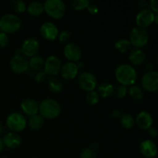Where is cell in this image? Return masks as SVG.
Returning a JSON list of instances; mask_svg holds the SVG:
<instances>
[{
  "label": "cell",
  "instance_id": "cell-1",
  "mask_svg": "<svg viewBox=\"0 0 158 158\" xmlns=\"http://www.w3.org/2000/svg\"><path fill=\"white\" fill-rule=\"evenodd\" d=\"M115 77L120 85L127 87L133 86L136 83L137 73L134 66L127 63H123L116 68Z\"/></svg>",
  "mask_w": 158,
  "mask_h": 158
},
{
  "label": "cell",
  "instance_id": "cell-2",
  "mask_svg": "<svg viewBox=\"0 0 158 158\" xmlns=\"http://www.w3.org/2000/svg\"><path fill=\"white\" fill-rule=\"evenodd\" d=\"M39 113L46 120L56 119L61 113V106L57 100L52 98H46L39 104Z\"/></svg>",
  "mask_w": 158,
  "mask_h": 158
},
{
  "label": "cell",
  "instance_id": "cell-3",
  "mask_svg": "<svg viewBox=\"0 0 158 158\" xmlns=\"http://www.w3.org/2000/svg\"><path fill=\"white\" fill-rule=\"evenodd\" d=\"M21 19L15 14L6 13L0 18V32L12 34L19 31L21 28Z\"/></svg>",
  "mask_w": 158,
  "mask_h": 158
},
{
  "label": "cell",
  "instance_id": "cell-4",
  "mask_svg": "<svg viewBox=\"0 0 158 158\" xmlns=\"http://www.w3.org/2000/svg\"><path fill=\"white\" fill-rule=\"evenodd\" d=\"M43 6L44 12L54 19H60L66 14V5L62 0H46Z\"/></svg>",
  "mask_w": 158,
  "mask_h": 158
},
{
  "label": "cell",
  "instance_id": "cell-5",
  "mask_svg": "<svg viewBox=\"0 0 158 158\" xmlns=\"http://www.w3.org/2000/svg\"><path fill=\"white\" fill-rule=\"evenodd\" d=\"M129 41L131 46L136 49H141L147 46L149 42V34L145 29L134 27L131 29L129 35Z\"/></svg>",
  "mask_w": 158,
  "mask_h": 158
},
{
  "label": "cell",
  "instance_id": "cell-6",
  "mask_svg": "<svg viewBox=\"0 0 158 158\" xmlns=\"http://www.w3.org/2000/svg\"><path fill=\"white\" fill-rule=\"evenodd\" d=\"M6 126L12 132L18 134L24 131L27 125V120L22 114L18 112L11 113L8 115L6 120Z\"/></svg>",
  "mask_w": 158,
  "mask_h": 158
},
{
  "label": "cell",
  "instance_id": "cell-7",
  "mask_svg": "<svg viewBox=\"0 0 158 158\" xmlns=\"http://www.w3.org/2000/svg\"><path fill=\"white\" fill-rule=\"evenodd\" d=\"M77 83L79 86L86 93L95 90L97 86V79L94 73L84 71L77 77Z\"/></svg>",
  "mask_w": 158,
  "mask_h": 158
},
{
  "label": "cell",
  "instance_id": "cell-8",
  "mask_svg": "<svg viewBox=\"0 0 158 158\" xmlns=\"http://www.w3.org/2000/svg\"><path fill=\"white\" fill-rule=\"evenodd\" d=\"M62 67L61 60L55 55H50L44 60L43 71L47 77H56L60 74Z\"/></svg>",
  "mask_w": 158,
  "mask_h": 158
},
{
  "label": "cell",
  "instance_id": "cell-9",
  "mask_svg": "<svg viewBox=\"0 0 158 158\" xmlns=\"http://www.w3.org/2000/svg\"><path fill=\"white\" fill-rule=\"evenodd\" d=\"M141 88L148 92L154 93L158 89V73L147 71L141 77Z\"/></svg>",
  "mask_w": 158,
  "mask_h": 158
},
{
  "label": "cell",
  "instance_id": "cell-10",
  "mask_svg": "<svg viewBox=\"0 0 158 158\" xmlns=\"http://www.w3.org/2000/svg\"><path fill=\"white\" fill-rule=\"evenodd\" d=\"M155 15L156 14L154 13L150 9H142L136 15L135 21L137 26L146 29L154 23Z\"/></svg>",
  "mask_w": 158,
  "mask_h": 158
},
{
  "label": "cell",
  "instance_id": "cell-11",
  "mask_svg": "<svg viewBox=\"0 0 158 158\" xmlns=\"http://www.w3.org/2000/svg\"><path fill=\"white\" fill-rule=\"evenodd\" d=\"M9 67L14 73H24L29 69V60L22 54L14 55L9 62Z\"/></svg>",
  "mask_w": 158,
  "mask_h": 158
},
{
  "label": "cell",
  "instance_id": "cell-12",
  "mask_svg": "<svg viewBox=\"0 0 158 158\" xmlns=\"http://www.w3.org/2000/svg\"><path fill=\"white\" fill-rule=\"evenodd\" d=\"M40 48V46L38 40L34 38H28L23 43V45L20 48V51H21L22 55L26 56V58L27 57L31 58L37 55Z\"/></svg>",
  "mask_w": 158,
  "mask_h": 158
},
{
  "label": "cell",
  "instance_id": "cell-13",
  "mask_svg": "<svg viewBox=\"0 0 158 158\" xmlns=\"http://www.w3.org/2000/svg\"><path fill=\"white\" fill-rule=\"evenodd\" d=\"M63 55L67 59L68 62L77 63V62H79L81 59V48L74 43H66L63 48Z\"/></svg>",
  "mask_w": 158,
  "mask_h": 158
},
{
  "label": "cell",
  "instance_id": "cell-14",
  "mask_svg": "<svg viewBox=\"0 0 158 158\" xmlns=\"http://www.w3.org/2000/svg\"><path fill=\"white\" fill-rule=\"evenodd\" d=\"M58 28L52 22H45L40 26V34L47 41H54L58 38Z\"/></svg>",
  "mask_w": 158,
  "mask_h": 158
},
{
  "label": "cell",
  "instance_id": "cell-15",
  "mask_svg": "<svg viewBox=\"0 0 158 158\" xmlns=\"http://www.w3.org/2000/svg\"><path fill=\"white\" fill-rule=\"evenodd\" d=\"M60 73L61 74V77L64 80L70 81L78 77L79 68L76 63L66 62L64 64H62Z\"/></svg>",
  "mask_w": 158,
  "mask_h": 158
},
{
  "label": "cell",
  "instance_id": "cell-16",
  "mask_svg": "<svg viewBox=\"0 0 158 158\" xmlns=\"http://www.w3.org/2000/svg\"><path fill=\"white\" fill-rule=\"evenodd\" d=\"M154 119L152 115L146 110L139 113L135 118V123L142 131H148L153 126Z\"/></svg>",
  "mask_w": 158,
  "mask_h": 158
},
{
  "label": "cell",
  "instance_id": "cell-17",
  "mask_svg": "<svg viewBox=\"0 0 158 158\" xmlns=\"http://www.w3.org/2000/svg\"><path fill=\"white\" fill-rule=\"evenodd\" d=\"M140 152L146 158H154L157 154V147L153 140L147 139L140 143Z\"/></svg>",
  "mask_w": 158,
  "mask_h": 158
},
{
  "label": "cell",
  "instance_id": "cell-18",
  "mask_svg": "<svg viewBox=\"0 0 158 158\" xmlns=\"http://www.w3.org/2000/svg\"><path fill=\"white\" fill-rule=\"evenodd\" d=\"M4 147L9 149H16L21 145L22 138L19 134L15 132L6 133L2 138Z\"/></svg>",
  "mask_w": 158,
  "mask_h": 158
},
{
  "label": "cell",
  "instance_id": "cell-19",
  "mask_svg": "<svg viewBox=\"0 0 158 158\" xmlns=\"http://www.w3.org/2000/svg\"><path fill=\"white\" fill-rule=\"evenodd\" d=\"M20 107L23 112L29 117L39 114V103L32 98H26L22 101Z\"/></svg>",
  "mask_w": 158,
  "mask_h": 158
},
{
  "label": "cell",
  "instance_id": "cell-20",
  "mask_svg": "<svg viewBox=\"0 0 158 158\" xmlns=\"http://www.w3.org/2000/svg\"><path fill=\"white\" fill-rule=\"evenodd\" d=\"M128 60L134 66H140L146 62L147 54L143 49L134 48L129 52Z\"/></svg>",
  "mask_w": 158,
  "mask_h": 158
},
{
  "label": "cell",
  "instance_id": "cell-21",
  "mask_svg": "<svg viewBox=\"0 0 158 158\" xmlns=\"http://www.w3.org/2000/svg\"><path fill=\"white\" fill-rule=\"evenodd\" d=\"M114 89H115V87L112 83L104 82V83H100L97 86V92L98 93L100 97L108 98V97H111L113 94H114Z\"/></svg>",
  "mask_w": 158,
  "mask_h": 158
},
{
  "label": "cell",
  "instance_id": "cell-22",
  "mask_svg": "<svg viewBox=\"0 0 158 158\" xmlns=\"http://www.w3.org/2000/svg\"><path fill=\"white\" fill-rule=\"evenodd\" d=\"M26 11L32 16H39L44 12L43 3L39 1L32 2L26 7Z\"/></svg>",
  "mask_w": 158,
  "mask_h": 158
},
{
  "label": "cell",
  "instance_id": "cell-23",
  "mask_svg": "<svg viewBox=\"0 0 158 158\" xmlns=\"http://www.w3.org/2000/svg\"><path fill=\"white\" fill-rule=\"evenodd\" d=\"M28 124H29V128L32 131H39L43 127L44 119L40 114H35L29 117Z\"/></svg>",
  "mask_w": 158,
  "mask_h": 158
},
{
  "label": "cell",
  "instance_id": "cell-24",
  "mask_svg": "<svg viewBox=\"0 0 158 158\" xmlns=\"http://www.w3.org/2000/svg\"><path fill=\"white\" fill-rule=\"evenodd\" d=\"M44 67V60L40 56L35 55L29 58V69L30 68L32 70L39 72L43 70Z\"/></svg>",
  "mask_w": 158,
  "mask_h": 158
},
{
  "label": "cell",
  "instance_id": "cell-25",
  "mask_svg": "<svg viewBox=\"0 0 158 158\" xmlns=\"http://www.w3.org/2000/svg\"><path fill=\"white\" fill-rule=\"evenodd\" d=\"M128 94L134 100L140 101L144 97V90L140 86L133 85L128 89Z\"/></svg>",
  "mask_w": 158,
  "mask_h": 158
},
{
  "label": "cell",
  "instance_id": "cell-26",
  "mask_svg": "<svg viewBox=\"0 0 158 158\" xmlns=\"http://www.w3.org/2000/svg\"><path fill=\"white\" fill-rule=\"evenodd\" d=\"M120 121L121 126L126 130L131 129L135 125V119L131 114H127V113L122 114L120 118Z\"/></svg>",
  "mask_w": 158,
  "mask_h": 158
},
{
  "label": "cell",
  "instance_id": "cell-27",
  "mask_svg": "<svg viewBox=\"0 0 158 158\" xmlns=\"http://www.w3.org/2000/svg\"><path fill=\"white\" fill-rule=\"evenodd\" d=\"M48 87H49V90L52 92L56 93H60L63 89V83L60 79L57 77H51L49 80H48Z\"/></svg>",
  "mask_w": 158,
  "mask_h": 158
},
{
  "label": "cell",
  "instance_id": "cell-28",
  "mask_svg": "<svg viewBox=\"0 0 158 158\" xmlns=\"http://www.w3.org/2000/svg\"><path fill=\"white\" fill-rule=\"evenodd\" d=\"M114 47L118 52L125 53L131 48V44L127 39H120L114 43Z\"/></svg>",
  "mask_w": 158,
  "mask_h": 158
},
{
  "label": "cell",
  "instance_id": "cell-29",
  "mask_svg": "<svg viewBox=\"0 0 158 158\" xmlns=\"http://www.w3.org/2000/svg\"><path fill=\"white\" fill-rule=\"evenodd\" d=\"M90 3L89 0H73L72 2V7L76 11H83L87 9Z\"/></svg>",
  "mask_w": 158,
  "mask_h": 158
},
{
  "label": "cell",
  "instance_id": "cell-30",
  "mask_svg": "<svg viewBox=\"0 0 158 158\" xmlns=\"http://www.w3.org/2000/svg\"><path fill=\"white\" fill-rule=\"evenodd\" d=\"M100 96L96 90L89 91L86 94V100L87 103L90 105H96L100 101Z\"/></svg>",
  "mask_w": 158,
  "mask_h": 158
},
{
  "label": "cell",
  "instance_id": "cell-31",
  "mask_svg": "<svg viewBox=\"0 0 158 158\" xmlns=\"http://www.w3.org/2000/svg\"><path fill=\"white\" fill-rule=\"evenodd\" d=\"M27 5L23 0H15L12 2V8L17 13H23L26 12Z\"/></svg>",
  "mask_w": 158,
  "mask_h": 158
},
{
  "label": "cell",
  "instance_id": "cell-32",
  "mask_svg": "<svg viewBox=\"0 0 158 158\" xmlns=\"http://www.w3.org/2000/svg\"><path fill=\"white\" fill-rule=\"evenodd\" d=\"M80 158H97V154L94 148H86L80 152Z\"/></svg>",
  "mask_w": 158,
  "mask_h": 158
},
{
  "label": "cell",
  "instance_id": "cell-33",
  "mask_svg": "<svg viewBox=\"0 0 158 158\" xmlns=\"http://www.w3.org/2000/svg\"><path fill=\"white\" fill-rule=\"evenodd\" d=\"M114 94H116V96L118 98H124L128 94V88L127 86L120 84L115 88V89H114Z\"/></svg>",
  "mask_w": 158,
  "mask_h": 158
},
{
  "label": "cell",
  "instance_id": "cell-34",
  "mask_svg": "<svg viewBox=\"0 0 158 158\" xmlns=\"http://www.w3.org/2000/svg\"><path fill=\"white\" fill-rule=\"evenodd\" d=\"M70 32L68 30L64 29V30H62L61 32H59L58 38L57 39H58V40H60V42H61V43H66V42L70 39Z\"/></svg>",
  "mask_w": 158,
  "mask_h": 158
},
{
  "label": "cell",
  "instance_id": "cell-35",
  "mask_svg": "<svg viewBox=\"0 0 158 158\" xmlns=\"http://www.w3.org/2000/svg\"><path fill=\"white\" fill-rule=\"evenodd\" d=\"M34 79H35V80L37 83H41L46 81V79H47V75L45 73L43 70L39 71V72L35 73V76H34Z\"/></svg>",
  "mask_w": 158,
  "mask_h": 158
},
{
  "label": "cell",
  "instance_id": "cell-36",
  "mask_svg": "<svg viewBox=\"0 0 158 158\" xmlns=\"http://www.w3.org/2000/svg\"><path fill=\"white\" fill-rule=\"evenodd\" d=\"M9 38L5 32H0V48H5L9 45Z\"/></svg>",
  "mask_w": 158,
  "mask_h": 158
},
{
  "label": "cell",
  "instance_id": "cell-37",
  "mask_svg": "<svg viewBox=\"0 0 158 158\" xmlns=\"http://www.w3.org/2000/svg\"><path fill=\"white\" fill-rule=\"evenodd\" d=\"M86 9H87L88 12H89L90 15H97L99 12V7L97 5L93 4V3H90Z\"/></svg>",
  "mask_w": 158,
  "mask_h": 158
},
{
  "label": "cell",
  "instance_id": "cell-38",
  "mask_svg": "<svg viewBox=\"0 0 158 158\" xmlns=\"http://www.w3.org/2000/svg\"><path fill=\"white\" fill-rule=\"evenodd\" d=\"M149 6H150V9H151L154 13L157 14L158 4H157V0H151V1L149 2Z\"/></svg>",
  "mask_w": 158,
  "mask_h": 158
},
{
  "label": "cell",
  "instance_id": "cell-39",
  "mask_svg": "<svg viewBox=\"0 0 158 158\" xmlns=\"http://www.w3.org/2000/svg\"><path fill=\"white\" fill-rule=\"evenodd\" d=\"M148 134L150 135V137H153V138H154V137H156L157 136V130L155 127L152 126L151 127H150L149 129L148 130Z\"/></svg>",
  "mask_w": 158,
  "mask_h": 158
},
{
  "label": "cell",
  "instance_id": "cell-40",
  "mask_svg": "<svg viewBox=\"0 0 158 158\" xmlns=\"http://www.w3.org/2000/svg\"><path fill=\"white\" fill-rule=\"evenodd\" d=\"M111 115H112L113 118L120 119V117H121V115H122V113L119 109H114L112 110Z\"/></svg>",
  "mask_w": 158,
  "mask_h": 158
},
{
  "label": "cell",
  "instance_id": "cell-41",
  "mask_svg": "<svg viewBox=\"0 0 158 158\" xmlns=\"http://www.w3.org/2000/svg\"><path fill=\"white\" fill-rule=\"evenodd\" d=\"M154 64L153 63H146V69L148 71H153L154 70Z\"/></svg>",
  "mask_w": 158,
  "mask_h": 158
},
{
  "label": "cell",
  "instance_id": "cell-42",
  "mask_svg": "<svg viewBox=\"0 0 158 158\" xmlns=\"http://www.w3.org/2000/svg\"><path fill=\"white\" fill-rule=\"evenodd\" d=\"M3 148H4V145H3V143H2V138L0 137V153L2 151Z\"/></svg>",
  "mask_w": 158,
  "mask_h": 158
},
{
  "label": "cell",
  "instance_id": "cell-43",
  "mask_svg": "<svg viewBox=\"0 0 158 158\" xmlns=\"http://www.w3.org/2000/svg\"><path fill=\"white\" fill-rule=\"evenodd\" d=\"M2 131H3V125L2 123L0 122V135H1V134L2 133Z\"/></svg>",
  "mask_w": 158,
  "mask_h": 158
},
{
  "label": "cell",
  "instance_id": "cell-44",
  "mask_svg": "<svg viewBox=\"0 0 158 158\" xmlns=\"http://www.w3.org/2000/svg\"><path fill=\"white\" fill-rule=\"evenodd\" d=\"M32 158H39V157H32Z\"/></svg>",
  "mask_w": 158,
  "mask_h": 158
},
{
  "label": "cell",
  "instance_id": "cell-45",
  "mask_svg": "<svg viewBox=\"0 0 158 158\" xmlns=\"http://www.w3.org/2000/svg\"><path fill=\"white\" fill-rule=\"evenodd\" d=\"M0 158H6V157H0Z\"/></svg>",
  "mask_w": 158,
  "mask_h": 158
},
{
  "label": "cell",
  "instance_id": "cell-46",
  "mask_svg": "<svg viewBox=\"0 0 158 158\" xmlns=\"http://www.w3.org/2000/svg\"><path fill=\"white\" fill-rule=\"evenodd\" d=\"M67 158H73V157H67Z\"/></svg>",
  "mask_w": 158,
  "mask_h": 158
}]
</instances>
